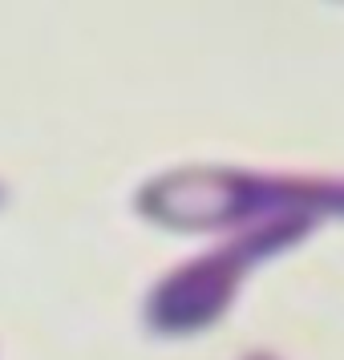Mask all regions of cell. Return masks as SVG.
<instances>
[{
  "instance_id": "6da1fadb",
  "label": "cell",
  "mask_w": 344,
  "mask_h": 360,
  "mask_svg": "<svg viewBox=\"0 0 344 360\" xmlns=\"http://www.w3.org/2000/svg\"><path fill=\"white\" fill-rule=\"evenodd\" d=\"M134 207L166 231L251 227L267 219H344V174H292L251 166H179L138 191Z\"/></svg>"
},
{
  "instance_id": "7a4b0ae2",
  "label": "cell",
  "mask_w": 344,
  "mask_h": 360,
  "mask_svg": "<svg viewBox=\"0 0 344 360\" xmlns=\"http://www.w3.org/2000/svg\"><path fill=\"white\" fill-rule=\"evenodd\" d=\"M316 223L312 219H267L251 223L239 235L223 239L219 247L203 251L182 267L166 271L146 295L142 320L154 336H198L219 324L235 304V292L260 263L276 259L308 239Z\"/></svg>"
},
{
  "instance_id": "3957f363",
  "label": "cell",
  "mask_w": 344,
  "mask_h": 360,
  "mask_svg": "<svg viewBox=\"0 0 344 360\" xmlns=\"http://www.w3.org/2000/svg\"><path fill=\"white\" fill-rule=\"evenodd\" d=\"M243 360H279L276 352H267V348H255V352H247Z\"/></svg>"
},
{
  "instance_id": "277c9868",
  "label": "cell",
  "mask_w": 344,
  "mask_h": 360,
  "mask_svg": "<svg viewBox=\"0 0 344 360\" xmlns=\"http://www.w3.org/2000/svg\"><path fill=\"white\" fill-rule=\"evenodd\" d=\"M0 198H4V191H0Z\"/></svg>"
}]
</instances>
